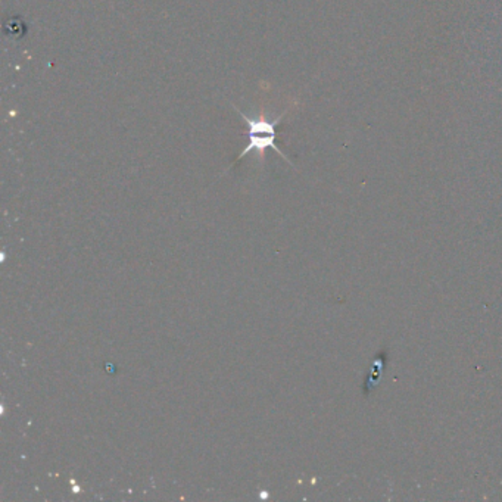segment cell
<instances>
[{
	"instance_id": "1",
	"label": "cell",
	"mask_w": 502,
	"mask_h": 502,
	"mask_svg": "<svg viewBox=\"0 0 502 502\" xmlns=\"http://www.w3.org/2000/svg\"><path fill=\"white\" fill-rule=\"evenodd\" d=\"M233 108H234V111L240 114V117L246 122V127H247L246 136L249 137V142H247L246 148L242 150V153L239 155V158L236 160V162H239L242 158H245V156L247 153H250V152H257L258 156H261V158H262L265 150L269 148L276 150L285 161L290 162L288 160V156L283 152H281L276 145V127H277V124L281 120H283L285 115L289 112V109H286V111L281 112L277 118H269V117H265L264 114H259L257 117H250V115H246L245 112H242L236 105H233Z\"/></svg>"
}]
</instances>
